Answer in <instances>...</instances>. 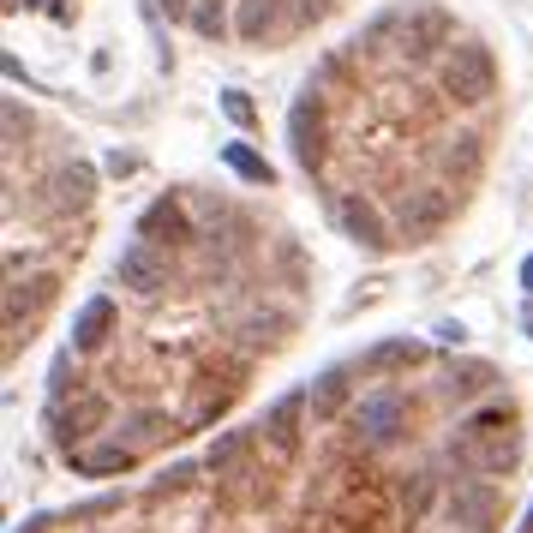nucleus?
<instances>
[{
  "mask_svg": "<svg viewBox=\"0 0 533 533\" xmlns=\"http://www.w3.org/2000/svg\"><path fill=\"white\" fill-rule=\"evenodd\" d=\"M444 90L456 96V102H486L492 90H498V60H492V48L486 42H450V54H444Z\"/></svg>",
  "mask_w": 533,
  "mask_h": 533,
  "instance_id": "f257e3e1",
  "label": "nucleus"
},
{
  "mask_svg": "<svg viewBox=\"0 0 533 533\" xmlns=\"http://www.w3.org/2000/svg\"><path fill=\"white\" fill-rule=\"evenodd\" d=\"M288 144H294V162L306 174L324 168V102H318V90H300V102L288 108Z\"/></svg>",
  "mask_w": 533,
  "mask_h": 533,
  "instance_id": "f03ea898",
  "label": "nucleus"
},
{
  "mask_svg": "<svg viewBox=\"0 0 533 533\" xmlns=\"http://www.w3.org/2000/svg\"><path fill=\"white\" fill-rule=\"evenodd\" d=\"M354 426L366 432V444H396L402 438V426H408V396L402 390H372V396H360V408H354Z\"/></svg>",
  "mask_w": 533,
  "mask_h": 533,
  "instance_id": "7ed1b4c3",
  "label": "nucleus"
},
{
  "mask_svg": "<svg viewBox=\"0 0 533 533\" xmlns=\"http://www.w3.org/2000/svg\"><path fill=\"white\" fill-rule=\"evenodd\" d=\"M396 30H402V42H396V54H402V60H426L432 48H450V18H444L438 6L396 12Z\"/></svg>",
  "mask_w": 533,
  "mask_h": 533,
  "instance_id": "20e7f679",
  "label": "nucleus"
},
{
  "mask_svg": "<svg viewBox=\"0 0 533 533\" xmlns=\"http://www.w3.org/2000/svg\"><path fill=\"white\" fill-rule=\"evenodd\" d=\"M114 282L132 288V294H162V288H168V258L156 252V240H132V246L114 258Z\"/></svg>",
  "mask_w": 533,
  "mask_h": 533,
  "instance_id": "39448f33",
  "label": "nucleus"
},
{
  "mask_svg": "<svg viewBox=\"0 0 533 533\" xmlns=\"http://www.w3.org/2000/svg\"><path fill=\"white\" fill-rule=\"evenodd\" d=\"M456 462L468 474H504L522 462V438L516 432H486V438H456Z\"/></svg>",
  "mask_w": 533,
  "mask_h": 533,
  "instance_id": "423d86ee",
  "label": "nucleus"
},
{
  "mask_svg": "<svg viewBox=\"0 0 533 533\" xmlns=\"http://www.w3.org/2000/svg\"><path fill=\"white\" fill-rule=\"evenodd\" d=\"M498 486L492 480H462L456 492H450V522L468 533H492V522H498Z\"/></svg>",
  "mask_w": 533,
  "mask_h": 533,
  "instance_id": "0eeeda50",
  "label": "nucleus"
},
{
  "mask_svg": "<svg viewBox=\"0 0 533 533\" xmlns=\"http://www.w3.org/2000/svg\"><path fill=\"white\" fill-rule=\"evenodd\" d=\"M336 222H342V234H348L354 246H366V252H390V228H384V216H378L360 192L336 204Z\"/></svg>",
  "mask_w": 533,
  "mask_h": 533,
  "instance_id": "6e6552de",
  "label": "nucleus"
},
{
  "mask_svg": "<svg viewBox=\"0 0 533 533\" xmlns=\"http://www.w3.org/2000/svg\"><path fill=\"white\" fill-rule=\"evenodd\" d=\"M96 426H108V396H78L72 408L54 414V444H60V450H78Z\"/></svg>",
  "mask_w": 533,
  "mask_h": 533,
  "instance_id": "1a4fd4ad",
  "label": "nucleus"
},
{
  "mask_svg": "<svg viewBox=\"0 0 533 533\" xmlns=\"http://www.w3.org/2000/svg\"><path fill=\"white\" fill-rule=\"evenodd\" d=\"M108 330H114V300L108 294H90L78 306V318H72V354H96L108 342Z\"/></svg>",
  "mask_w": 533,
  "mask_h": 533,
  "instance_id": "9d476101",
  "label": "nucleus"
},
{
  "mask_svg": "<svg viewBox=\"0 0 533 533\" xmlns=\"http://www.w3.org/2000/svg\"><path fill=\"white\" fill-rule=\"evenodd\" d=\"M66 462H72V474H84V480H108V474H126L132 468V444H78V450H66Z\"/></svg>",
  "mask_w": 533,
  "mask_h": 533,
  "instance_id": "9b49d317",
  "label": "nucleus"
},
{
  "mask_svg": "<svg viewBox=\"0 0 533 533\" xmlns=\"http://www.w3.org/2000/svg\"><path fill=\"white\" fill-rule=\"evenodd\" d=\"M312 408V390H288L270 414H264V432H270V444L276 450H294L300 444V414Z\"/></svg>",
  "mask_w": 533,
  "mask_h": 533,
  "instance_id": "f8f14e48",
  "label": "nucleus"
},
{
  "mask_svg": "<svg viewBox=\"0 0 533 533\" xmlns=\"http://www.w3.org/2000/svg\"><path fill=\"white\" fill-rule=\"evenodd\" d=\"M282 24H288L282 0H240V6H234V36H240V42H264V36H276Z\"/></svg>",
  "mask_w": 533,
  "mask_h": 533,
  "instance_id": "ddd939ff",
  "label": "nucleus"
},
{
  "mask_svg": "<svg viewBox=\"0 0 533 533\" xmlns=\"http://www.w3.org/2000/svg\"><path fill=\"white\" fill-rule=\"evenodd\" d=\"M450 216V198L444 192H420V198H402V210H396V222H402V234L414 240V234H426V228H438Z\"/></svg>",
  "mask_w": 533,
  "mask_h": 533,
  "instance_id": "4468645a",
  "label": "nucleus"
},
{
  "mask_svg": "<svg viewBox=\"0 0 533 533\" xmlns=\"http://www.w3.org/2000/svg\"><path fill=\"white\" fill-rule=\"evenodd\" d=\"M222 162H228L246 186H270V180H276V168H270V162H264L246 138H228V144H222Z\"/></svg>",
  "mask_w": 533,
  "mask_h": 533,
  "instance_id": "2eb2a0df",
  "label": "nucleus"
},
{
  "mask_svg": "<svg viewBox=\"0 0 533 533\" xmlns=\"http://www.w3.org/2000/svg\"><path fill=\"white\" fill-rule=\"evenodd\" d=\"M90 192H96V174H90L84 162H72V168L54 174V210H84Z\"/></svg>",
  "mask_w": 533,
  "mask_h": 533,
  "instance_id": "dca6fc26",
  "label": "nucleus"
},
{
  "mask_svg": "<svg viewBox=\"0 0 533 533\" xmlns=\"http://www.w3.org/2000/svg\"><path fill=\"white\" fill-rule=\"evenodd\" d=\"M492 384V366H480V360H468V366H450V378H444V396H456V402H468V396H480Z\"/></svg>",
  "mask_w": 533,
  "mask_h": 533,
  "instance_id": "f3484780",
  "label": "nucleus"
},
{
  "mask_svg": "<svg viewBox=\"0 0 533 533\" xmlns=\"http://www.w3.org/2000/svg\"><path fill=\"white\" fill-rule=\"evenodd\" d=\"M342 396H348V372L336 366V372H324V378L312 384V414H336V408H342Z\"/></svg>",
  "mask_w": 533,
  "mask_h": 533,
  "instance_id": "a211bd4d",
  "label": "nucleus"
},
{
  "mask_svg": "<svg viewBox=\"0 0 533 533\" xmlns=\"http://www.w3.org/2000/svg\"><path fill=\"white\" fill-rule=\"evenodd\" d=\"M156 234H186V222H180V204L156 198V204L144 210V240H156Z\"/></svg>",
  "mask_w": 533,
  "mask_h": 533,
  "instance_id": "6ab92c4d",
  "label": "nucleus"
},
{
  "mask_svg": "<svg viewBox=\"0 0 533 533\" xmlns=\"http://www.w3.org/2000/svg\"><path fill=\"white\" fill-rule=\"evenodd\" d=\"M420 360V342H384L366 354V372H384V366H414Z\"/></svg>",
  "mask_w": 533,
  "mask_h": 533,
  "instance_id": "aec40b11",
  "label": "nucleus"
},
{
  "mask_svg": "<svg viewBox=\"0 0 533 533\" xmlns=\"http://www.w3.org/2000/svg\"><path fill=\"white\" fill-rule=\"evenodd\" d=\"M246 450H252V432H228V438H222V444L210 450V468H216V474H228V468H234V462H240Z\"/></svg>",
  "mask_w": 533,
  "mask_h": 533,
  "instance_id": "412c9836",
  "label": "nucleus"
},
{
  "mask_svg": "<svg viewBox=\"0 0 533 533\" xmlns=\"http://www.w3.org/2000/svg\"><path fill=\"white\" fill-rule=\"evenodd\" d=\"M186 24H192L198 36H222V30H228V18H222V0H198Z\"/></svg>",
  "mask_w": 533,
  "mask_h": 533,
  "instance_id": "4be33fe9",
  "label": "nucleus"
},
{
  "mask_svg": "<svg viewBox=\"0 0 533 533\" xmlns=\"http://www.w3.org/2000/svg\"><path fill=\"white\" fill-rule=\"evenodd\" d=\"M222 108H228V120H234V126H252V102H246V90H228V96H222Z\"/></svg>",
  "mask_w": 533,
  "mask_h": 533,
  "instance_id": "5701e85b",
  "label": "nucleus"
},
{
  "mask_svg": "<svg viewBox=\"0 0 533 533\" xmlns=\"http://www.w3.org/2000/svg\"><path fill=\"white\" fill-rule=\"evenodd\" d=\"M462 336H468V330H462V324H450V318H444V324H438V342H450V348H462Z\"/></svg>",
  "mask_w": 533,
  "mask_h": 533,
  "instance_id": "b1692460",
  "label": "nucleus"
},
{
  "mask_svg": "<svg viewBox=\"0 0 533 533\" xmlns=\"http://www.w3.org/2000/svg\"><path fill=\"white\" fill-rule=\"evenodd\" d=\"M156 6H162L168 18H192V6H198V0H156Z\"/></svg>",
  "mask_w": 533,
  "mask_h": 533,
  "instance_id": "393cba45",
  "label": "nucleus"
},
{
  "mask_svg": "<svg viewBox=\"0 0 533 533\" xmlns=\"http://www.w3.org/2000/svg\"><path fill=\"white\" fill-rule=\"evenodd\" d=\"M522 294H528V300H533V252H528V258H522Z\"/></svg>",
  "mask_w": 533,
  "mask_h": 533,
  "instance_id": "a878e982",
  "label": "nucleus"
},
{
  "mask_svg": "<svg viewBox=\"0 0 533 533\" xmlns=\"http://www.w3.org/2000/svg\"><path fill=\"white\" fill-rule=\"evenodd\" d=\"M522 330H528V336H533V300H528V306H522Z\"/></svg>",
  "mask_w": 533,
  "mask_h": 533,
  "instance_id": "bb28decb",
  "label": "nucleus"
},
{
  "mask_svg": "<svg viewBox=\"0 0 533 533\" xmlns=\"http://www.w3.org/2000/svg\"><path fill=\"white\" fill-rule=\"evenodd\" d=\"M516 533H533V504H528V516H522V528H516Z\"/></svg>",
  "mask_w": 533,
  "mask_h": 533,
  "instance_id": "cd10ccee",
  "label": "nucleus"
},
{
  "mask_svg": "<svg viewBox=\"0 0 533 533\" xmlns=\"http://www.w3.org/2000/svg\"><path fill=\"white\" fill-rule=\"evenodd\" d=\"M6 12H18V0H6Z\"/></svg>",
  "mask_w": 533,
  "mask_h": 533,
  "instance_id": "c85d7f7f",
  "label": "nucleus"
}]
</instances>
